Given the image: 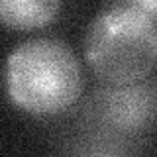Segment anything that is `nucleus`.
<instances>
[{
  "instance_id": "f257e3e1",
  "label": "nucleus",
  "mask_w": 157,
  "mask_h": 157,
  "mask_svg": "<svg viewBox=\"0 0 157 157\" xmlns=\"http://www.w3.org/2000/svg\"><path fill=\"white\" fill-rule=\"evenodd\" d=\"M4 88L20 110L33 116H55L81 98L82 69L67 43L33 37L8 55Z\"/></svg>"
},
{
  "instance_id": "f03ea898",
  "label": "nucleus",
  "mask_w": 157,
  "mask_h": 157,
  "mask_svg": "<svg viewBox=\"0 0 157 157\" xmlns=\"http://www.w3.org/2000/svg\"><path fill=\"white\" fill-rule=\"evenodd\" d=\"M85 61L108 85L144 81L157 65V24L128 6H106L88 24Z\"/></svg>"
},
{
  "instance_id": "7ed1b4c3",
  "label": "nucleus",
  "mask_w": 157,
  "mask_h": 157,
  "mask_svg": "<svg viewBox=\"0 0 157 157\" xmlns=\"http://www.w3.org/2000/svg\"><path fill=\"white\" fill-rule=\"evenodd\" d=\"M157 122V85L137 81L104 82L82 102V144L94 155H120L132 141L144 137Z\"/></svg>"
},
{
  "instance_id": "20e7f679",
  "label": "nucleus",
  "mask_w": 157,
  "mask_h": 157,
  "mask_svg": "<svg viewBox=\"0 0 157 157\" xmlns=\"http://www.w3.org/2000/svg\"><path fill=\"white\" fill-rule=\"evenodd\" d=\"M63 0H0V22L18 32L39 29L57 18Z\"/></svg>"
},
{
  "instance_id": "39448f33",
  "label": "nucleus",
  "mask_w": 157,
  "mask_h": 157,
  "mask_svg": "<svg viewBox=\"0 0 157 157\" xmlns=\"http://www.w3.org/2000/svg\"><path fill=\"white\" fill-rule=\"evenodd\" d=\"M110 6H128L144 12L147 18H151L157 24V0H112Z\"/></svg>"
}]
</instances>
